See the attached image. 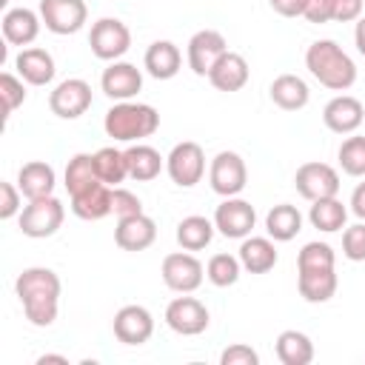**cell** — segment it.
<instances>
[{"label": "cell", "mask_w": 365, "mask_h": 365, "mask_svg": "<svg viewBox=\"0 0 365 365\" xmlns=\"http://www.w3.org/2000/svg\"><path fill=\"white\" fill-rule=\"evenodd\" d=\"M60 277L51 268L43 265H31L23 268L14 279V294L23 305L26 319L34 328H48L57 319V308H60Z\"/></svg>", "instance_id": "6da1fadb"}, {"label": "cell", "mask_w": 365, "mask_h": 365, "mask_svg": "<svg viewBox=\"0 0 365 365\" xmlns=\"http://www.w3.org/2000/svg\"><path fill=\"white\" fill-rule=\"evenodd\" d=\"M305 68L331 91H348L356 83V63L334 40H314L305 51Z\"/></svg>", "instance_id": "7a4b0ae2"}, {"label": "cell", "mask_w": 365, "mask_h": 365, "mask_svg": "<svg viewBox=\"0 0 365 365\" xmlns=\"http://www.w3.org/2000/svg\"><path fill=\"white\" fill-rule=\"evenodd\" d=\"M103 128L114 143H140L160 128V114L148 103L123 100L106 111Z\"/></svg>", "instance_id": "3957f363"}, {"label": "cell", "mask_w": 365, "mask_h": 365, "mask_svg": "<svg viewBox=\"0 0 365 365\" xmlns=\"http://www.w3.org/2000/svg\"><path fill=\"white\" fill-rule=\"evenodd\" d=\"M66 220V205L51 194V197H40V200H29L17 217L20 231L31 240H46L51 234L60 231Z\"/></svg>", "instance_id": "277c9868"}, {"label": "cell", "mask_w": 365, "mask_h": 365, "mask_svg": "<svg viewBox=\"0 0 365 365\" xmlns=\"http://www.w3.org/2000/svg\"><path fill=\"white\" fill-rule=\"evenodd\" d=\"M88 46H91V54L97 60L114 63V60H120L131 48V31L117 17H100L97 23H91Z\"/></svg>", "instance_id": "5b68a950"}, {"label": "cell", "mask_w": 365, "mask_h": 365, "mask_svg": "<svg viewBox=\"0 0 365 365\" xmlns=\"http://www.w3.org/2000/svg\"><path fill=\"white\" fill-rule=\"evenodd\" d=\"M165 171H168L174 185L194 188L205 174V151H202V145L194 143V140L177 143L165 157Z\"/></svg>", "instance_id": "8992f818"}, {"label": "cell", "mask_w": 365, "mask_h": 365, "mask_svg": "<svg viewBox=\"0 0 365 365\" xmlns=\"http://www.w3.org/2000/svg\"><path fill=\"white\" fill-rule=\"evenodd\" d=\"M163 282L174 291V294H194L200 285H202V277H205V268L202 262L194 257V251H174V254H165L163 259Z\"/></svg>", "instance_id": "52a82bcc"}, {"label": "cell", "mask_w": 365, "mask_h": 365, "mask_svg": "<svg viewBox=\"0 0 365 365\" xmlns=\"http://www.w3.org/2000/svg\"><path fill=\"white\" fill-rule=\"evenodd\" d=\"M208 182L211 191L220 197H237L248 185V168L245 160L237 151H220L208 165Z\"/></svg>", "instance_id": "ba28073f"}, {"label": "cell", "mask_w": 365, "mask_h": 365, "mask_svg": "<svg viewBox=\"0 0 365 365\" xmlns=\"http://www.w3.org/2000/svg\"><path fill=\"white\" fill-rule=\"evenodd\" d=\"M294 185L299 191L302 200L308 202H317V200H325V197H336L339 194V174L334 165L328 163H302L294 174Z\"/></svg>", "instance_id": "9c48e42d"}, {"label": "cell", "mask_w": 365, "mask_h": 365, "mask_svg": "<svg viewBox=\"0 0 365 365\" xmlns=\"http://www.w3.org/2000/svg\"><path fill=\"white\" fill-rule=\"evenodd\" d=\"M257 225V211L248 200L225 197L214 208V228L228 240H245Z\"/></svg>", "instance_id": "30bf717a"}, {"label": "cell", "mask_w": 365, "mask_h": 365, "mask_svg": "<svg viewBox=\"0 0 365 365\" xmlns=\"http://www.w3.org/2000/svg\"><path fill=\"white\" fill-rule=\"evenodd\" d=\"M48 108L60 120H77L91 108V86L80 77H68L48 94Z\"/></svg>", "instance_id": "8fae6325"}, {"label": "cell", "mask_w": 365, "mask_h": 365, "mask_svg": "<svg viewBox=\"0 0 365 365\" xmlns=\"http://www.w3.org/2000/svg\"><path fill=\"white\" fill-rule=\"evenodd\" d=\"M211 317H208V308L197 299V297H174L168 305H165V325L180 334V336H197L208 328Z\"/></svg>", "instance_id": "7c38bea8"}, {"label": "cell", "mask_w": 365, "mask_h": 365, "mask_svg": "<svg viewBox=\"0 0 365 365\" xmlns=\"http://www.w3.org/2000/svg\"><path fill=\"white\" fill-rule=\"evenodd\" d=\"M40 17L51 34H77L86 20L88 9L83 0H40Z\"/></svg>", "instance_id": "4fadbf2b"}, {"label": "cell", "mask_w": 365, "mask_h": 365, "mask_svg": "<svg viewBox=\"0 0 365 365\" xmlns=\"http://www.w3.org/2000/svg\"><path fill=\"white\" fill-rule=\"evenodd\" d=\"M228 51V43L225 37L217 31V29H200L197 34H191L188 40V48H185V60H188V68L197 74V77H208V71L214 68V63Z\"/></svg>", "instance_id": "5bb4252c"}, {"label": "cell", "mask_w": 365, "mask_h": 365, "mask_svg": "<svg viewBox=\"0 0 365 365\" xmlns=\"http://www.w3.org/2000/svg\"><path fill=\"white\" fill-rule=\"evenodd\" d=\"M100 88L108 100H134L143 88V71L134 66V63H125V60H114L108 68H103V77H100Z\"/></svg>", "instance_id": "9a60e30c"}, {"label": "cell", "mask_w": 365, "mask_h": 365, "mask_svg": "<svg viewBox=\"0 0 365 365\" xmlns=\"http://www.w3.org/2000/svg\"><path fill=\"white\" fill-rule=\"evenodd\" d=\"M111 328H114V336L123 345H143L154 334V317L145 305H123L114 314Z\"/></svg>", "instance_id": "2e32d148"}, {"label": "cell", "mask_w": 365, "mask_h": 365, "mask_svg": "<svg viewBox=\"0 0 365 365\" xmlns=\"http://www.w3.org/2000/svg\"><path fill=\"white\" fill-rule=\"evenodd\" d=\"M365 120V106L351 94H336L322 108V123L334 134H354Z\"/></svg>", "instance_id": "e0dca14e"}, {"label": "cell", "mask_w": 365, "mask_h": 365, "mask_svg": "<svg viewBox=\"0 0 365 365\" xmlns=\"http://www.w3.org/2000/svg\"><path fill=\"white\" fill-rule=\"evenodd\" d=\"M157 240V222L148 214H134L125 220H117L114 242L123 251H145Z\"/></svg>", "instance_id": "ac0fdd59"}, {"label": "cell", "mask_w": 365, "mask_h": 365, "mask_svg": "<svg viewBox=\"0 0 365 365\" xmlns=\"http://www.w3.org/2000/svg\"><path fill=\"white\" fill-rule=\"evenodd\" d=\"M0 26H3V37H6L9 46L26 48V46H31L37 40L40 26H43V17H40V11H31L26 6H17V9H9L3 14V23Z\"/></svg>", "instance_id": "d6986e66"}, {"label": "cell", "mask_w": 365, "mask_h": 365, "mask_svg": "<svg viewBox=\"0 0 365 365\" xmlns=\"http://www.w3.org/2000/svg\"><path fill=\"white\" fill-rule=\"evenodd\" d=\"M248 77H251L248 60H245L242 54H237V51H225V54L214 63V68L208 71V83H211L217 91H225V94L240 91V88L248 83Z\"/></svg>", "instance_id": "ffe728a7"}, {"label": "cell", "mask_w": 365, "mask_h": 365, "mask_svg": "<svg viewBox=\"0 0 365 365\" xmlns=\"http://www.w3.org/2000/svg\"><path fill=\"white\" fill-rule=\"evenodd\" d=\"M14 68L29 86H48L54 80V71H57L54 57L40 46L20 48V54L14 57Z\"/></svg>", "instance_id": "44dd1931"}, {"label": "cell", "mask_w": 365, "mask_h": 365, "mask_svg": "<svg viewBox=\"0 0 365 365\" xmlns=\"http://www.w3.org/2000/svg\"><path fill=\"white\" fill-rule=\"evenodd\" d=\"M57 185V174L48 163L43 160H31L26 165H20L17 171V188L26 200H40V197H51Z\"/></svg>", "instance_id": "7402d4cb"}, {"label": "cell", "mask_w": 365, "mask_h": 365, "mask_svg": "<svg viewBox=\"0 0 365 365\" xmlns=\"http://www.w3.org/2000/svg\"><path fill=\"white\" fill-rule=\"evenodd\" d=\"M336 271L334 268H305V271H297V288H299V297L305 302H328L334 294H336Z\"/></svg>", "instance_id": "603a6c76"}, {"label": "cell", "mask_w": 365, "mask_h": 365, "mask_svg": "<svg viewBox=\"0 0 365 365\" xmlns=\"http://www.w3.org/2000/svg\"><path fill=\"white\" fill-rule=\"evenodd\" d=\"M180 66H182V54H180V48H177L171 40H154V43L145 48L143 68H145L154 80H171V77H177Z\"/></svg>", "instance_id": "cb8c5ba5"}, {"label": "cell", "mask_w": 365, "mask_h": 365, "mask_svg": "<svg viewBox=\"0 0 365 365\" xmlns=\"http://www.w3.org/2000/svg\"><path fill=\"white\" fill-rule=\"evenodd\" d=\"M71 211H74V217L88 220V222L108 217L111 214V185L94 182V185L71 194Z\"/></svg>", "instance_id": "d4e9b609"}, {"label": "cell", "mask_w": 365, "mask_h": 365, "mask_svg": "<svg viewBox=\"0 0 365 365\" xmlns=\"http://www.w3.org/2000/svg\"><path fill=\"white\" fill-rule=\"evenodd\" d=\"M268 94H271V103L277 108H282V111H299L311 100L308 83L302 77H297V74H279V77H274Z\"/></svg>", "instance_id": "484cf974"}, {"label": "cell", "mask_w": 365, "mask_h": 365, "mask_svg": "<svg viewBox=\"0 0 365 365\" xmlns=\"http://www.w3.org/2000/svg\"><path fill=\"white\" fill-rule=\"evenodd\" d=\"M237 257L242 262V271H248V274H265L279 259L277 245H274L271 237H245Z\"/></svg>", "instance_id": "4316f807"}, {"label": "cell", "mask_w": 365, "mask_h": 365, "mask_svg": "<svg viewBox=\"0 0 365 365\" xmlns=\"http://www.w3.org/2000/svg\"><path fill=\"white\" fill-rule=\"evenodd\" d=\"M125 163H128V177L137 182H151L165 168V157H160V151L145 143H131L125 148Z\"/></svg>", "instance_id": "83f0119b"}, {"label": "cell", "mask_w": 365, "mask_h": 365, "mask_svg": "<svg viewBox=\"0 0 365 365\" xmlns=\"http://www.w3.org/2000/svg\"><path fill=\"white\" fill-rule=\"evenodd\" d=\"M265 231L274 242H288L302 231V214L291 202H279L265 214Z\"/></svg>", "instance_id": "f1b7e54d"}, {"label": "cell", "mask_w": 365, "mask_h": 365, "mask_svg": "<svg viewBox=\"0 0 365 365\" xmlns=\"http://www.w3.org/2000/svg\"><path fill=\"white\" fill-rule=\"evenodd\" d=\"M214 231H217L214 228V220L200 217V214H191V217H182L177 222V242L185 251H202L205 245H211Z\"/></svg>", "instance_id": "f546056e"}, {"label": "cell", "mask_w": 365, "mask_h": 365, "mask_svg": "<svg viewBox=\"0 0 365 365\" xmlns=\"http://www.w3.org/2000/svg\"><path fill=\"white\" fill-rule=\"evenodd\" d=\"M277 359L282 365H308L314 359V342L302 331H282L277 336Z\"/></svg>", "instance_id": "4dcf8cb0"}, {"label": "cell", "mask_w": 365, "mask_h": 365, "mask_svg": "<svg viewBox=\"0 0 365 365\" xmlns=\"http://www.w3.org/2000/svg\"><path fill=\"white\" fill-rule=\"evenodd\" d=\"M345 220H348V208H345L336 197H325V200L311 202L308 222H311L317 231H322V234L342 231V228H345Z\"/></svg>", "instance_id": "1f68e13d"}, {"label": "cell", "mask_w": 365, "mask_h": 365, "mask_svg": "<svg viewBox=\"0 0 365 365\" xmlns=\"http://www.w3.org/2000/svg\"><path fill=\"white\" fill-rule=\"evenodd\" d=\"M94 165H97V177L100 182L117 188L125 177H128V163H125V151L114 148V145H106L100 151H94Z\"/></svg>", "instance_id": "d6a6232c"}, {"label": "cell", "mask_w": 365, "mask_h": 365, "mask_svg": "<svg viewBox=\"0 0 365 365\" xmlns=\"http://www.w3.org/2000/svg\"><path fill=\"white\" fill-rule=\"evenodd\" d=\"M63 180H66L68 197L77 194V191H83V188H88V185H94V182H100L97 165H94V154H86V151L74 154V157L68 160V165H66Z\"/></svg>", "instance_id": "836d02e7"}, {"label": "cell", "mask_w": 365, "mask_h": 365, "mask_svg": "<svg viewBox=\"0 0 365 365\" xmlns=\"http://www.w3.org/2000/svg\"><path fill=\"white\" fill-rule=\"evenodd\" d=\"M240 274H242V262H240V257H234V254H214V257L208 259V265H205V277H208V282L217 285V288L234 285V282L240 279Z\"/></svg>", "instance_id": "e575fe53"}, {"label": "cell", "mask_w": 365, "mask_h": 365, "mask_svg": "<svg viewBox=\"0 0 365 365\" xmlns=\"http://www.w3.org/2000/svg\"><path fill=\"white\" fill-rule=\"evenodd\" d=\"M336 157H339V168L348 177H365V137L362 134L345 137Z\"/></svg>", "instance_id": "d590c367"}, {"label": "cell", "mask_w": 365, "mask_h": 365, "mask_svg": "<svg viewBox=\"0 0 365 365\" xmlns=\"http://www.w3.org/2000/svg\"><path fill=\"white\" fill-rule=\"evenodd\" d=\"M336 265V254L328 242H305L297 254V271H305V268H334Z\"/></svg>", "instance_id": "8d00e7d4"}, {"label": "cell", "mask_w": 365, "mask_h": 365, "mask_svg": "<svg viewBox=\"0 0 365 365\" xmlns=\"http://www.w3.org/2000/svg\"><path fill=\"white\" fill-rule=\"evenodd\" d=\"M0 97H3V117H11L26 103V80L20 74L3 71L0 74Z\"/></svg>", "instance_id": "74e56055"}, {"label": "cell", "mask_w": 365, "mask_h": 365, "mask_svg": "<svg viewBox=\"0 0 365 365\" xmlns=\"http://www.w3.org/2000/svg\"><path fill=\"white\" fill-rule=\"evenodd\" d=\"M342 254L351 262H365V222H354L342 231Z\"/></svg>", "instance_id": "f35d334b"}, {"label": "cell", "mask_w": 365, "mask_h": 365, "mask_svg": "<svg viewBox=\"0 0 365 365\" xmlns=\"http://www.w3.org/2000/svg\"><path fill=\"white\" fill-rule=\"evenodd\" d=\"M111 214L117 220H125V217H134V214H143V202L134 191L128 188H111Z\"/></svg>", "instance_id": "ab89813d"}, {"label": "cell", "mask_w": 365, "mask_h": 365, "mask_svg": "<svg viewBox=\"0 0 365 365\" xmlns=\"http://www.w3.org/2000/svg\"><path fill=\"white\" fill-rule=\"evenodd\" d=\"M220 365H259V354L251 345L234 342L220 354Z\"/></svg>", "instance_id": "60d3db41"}, {"label": "cell", "mask_w": 365, "mask_h": 365, "mask_svg": "<svg viewBox=\"0 0 365 365\" xmlns=\"http://www.w3.org/2000/svg\"><path fill=\"white\" fill-rule=\"evenodd\" d=\"M0 220H11V217H20L23 205H20V188L14 182H0Z\"/></svg>", "instance_id": "b9f144b4"}, {"label": "cell", "mask_w": 365, "mask_h": 365, "mask_svg": "<svg viewBox=\"0 0 365 365\" xmlns=\"http://www.w3.org/2000/svg\"><path fill=\"white\" fill-rule=\"evenodd\" d=\"M302 17H305L308 23H317V26L334 20V0H308Z\"/></svg>", "instance_id": "7bdbcfd3"}, {"label": "cell", "mask_w": 365, "mask_h": 365, "mask_svg": "<svg viewBox=\"0 0 365 365\" xmlns=\"http://www.w3.org/2000/svg\"><path fill=\"white\" fill-rule=\"evenodd\" d=\"M362 0H334V20L336 23H356L362 17Z\"/></svg>", "instance_id": "ee69618b"}, {"label": "cell", "mask_w": 365, "mask_h": 365, "mask_svg": "<svg viewBox=\"0 0 365 365\" xmlns=\"http://www.w3.org/2000/svg\"><path fill=\"white\" fill-rule=\"evenodd\" d=\"M268 3L282 17H302L305 14V6H308V0H268Z\"/></svg>", "instance_id": "f6af8a7d"}, {"label": "cell", "mask_w": 365, "mask_h": 365, "mask_svg": "<svg viewBox=\"0 0 365 365\" xmlns=\"http://www.w3.org/2000/svg\"><path fill=\"white\" fill-rule=\"evenodd\" d=\"M351 214L356 217V220H362L365 222V182H359L356 188H354V194H351Z\"/></svg>", "instance_id": "bcb514c9"}, {"label": "cell", "mask_w": 365, "mask_h": 365, "mask_svg": "<svg viewBox=\"0 0 365 365\" xmlns=\"http://www.w3.org/2000/svg\"><path fill=\"white\" fill-rule=\"evenodd\" d=\"M354 43H356V51L365 57V14L356 20V26H354Z\"/></svg>", "instance_id": "7dc6e473"}, {"label": "cell", "mask_w": 365, "mask_h": 365, "mask_svg": "<svg viewBox=\"0 0 365 365\" xmlns=\"http://www.w3.org/2000/svg\"><path fill=\"white\" fill-rule=\"evenodd\" d=\"M46 362H60V365H68V359H66V356H60V354H43V356H37V365H46Z\"/></svg>", "instance_id": "c3c4849f"}]
</instances>
